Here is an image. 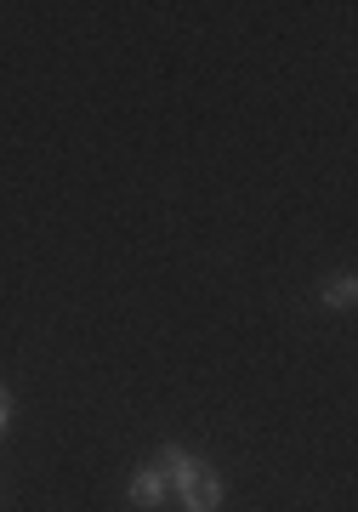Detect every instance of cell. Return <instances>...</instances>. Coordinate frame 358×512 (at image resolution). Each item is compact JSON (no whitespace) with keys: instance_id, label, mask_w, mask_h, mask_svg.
<instances>
[{"instance_id":"6da1fadb","label":"cell","mask_w":358,"mask_h":512,"mask_svg":"<svg viewBox=\"0 0 358 512\" xmlns=\"http://www.w3.org/2000/svg\"><path fill=\"white\" fill-rule=\"evenodd\" d=\"M160 473L177 484V495H182V507L188 512H216L222 507V478H216L199 456H188V450H177V444H165L160 450Z\"/></svg>"},{"instance_id":"3957f363","label":"cell","mask_w":358,"mask_h":512,"mask_svg":"<svg viewBox=\"0 0 358 512\" xmlns=\"http://www.w3.org/2000/svg\"><path fill=\"white\" fill-rule=\"evenodd\" d=\"M353 296H358V279L353 274H330L319 285V302L324 308H353Z\"/></svg>"},{"instance_id":"7a4b0ae2","label":"cell","mask_w":358,"mask_h":512,"mask_svg":"<svg viewBox=\"0 0 358 512\" xmlns=\"http://www.w3.org/2000/svg\"><path fill=\"white\" fill-rule=\"evenodd\" d=\"M160 501H165V473H160V467H143V473L131 478V507L154 512Z\"/></svg>"},{"instance_id":"277c9868","label":"cell","mask_w":358,"mask_h":512,"mask_svg":"<svg viewBox=\"0 0 358 512\" xmlns=\"http://www.w3.org/2000/svg\"><path fill=\"white\" fill-rule=\"evenodd\" d=\"M6 427H12V393L0 387V433H6Z\"/></svg>"}]
</instances>
